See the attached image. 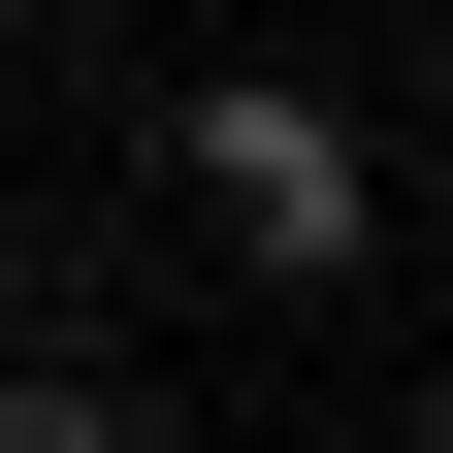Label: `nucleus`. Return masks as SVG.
Wrapping results in <instances>:
<instances>
[{
    "mask_svg": "<svg viewBox=\"0 0 453 453\" xmlns=\"http://www.w3.org/2000/svg\"><path fill=\"white\" fill-rule=\"evenodd\" d=\"M195 226L259 259V292H357V259H388V130H357L324 65H226V97H195Z\"/></svg>",
    "mask_w": 453,
    "mask_h": 453,
    "instance_id": "nucleus-1",
    "label": "nucleus"
},
{
    "mask_svg": "<svg viewBox=\"0 0 453 453\" xmlns=\"http://www.w3.org/2000/svg\"><path fill=\"white\" fill-rule=\"evenodd\" d=\"M0 453H162V421H130V357H0Z\"/></svg>",
    "mask_w": 453,
    "mask_h": 453,
    "instance_id": "nucleus-2",
    "label": "nucleus"
},
{
    "mask_svg": "<svg viewBox=\"0 0 453 453\" xmlns=\"http://www.w3.org/2000/svg\"><path fill=\"white\" fill-rule=\"evenodd\" d=\"M0 97H33V0H0Z\"/></svg>",
    "mask_w": 453,
    "mask_h": 453,
    "instance_id": "nucleus-3",
    "label": "nucleus"
}]
</instances>
